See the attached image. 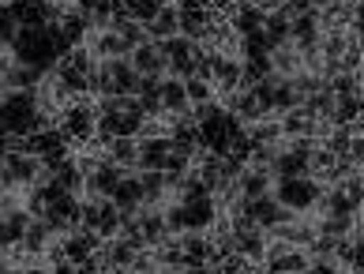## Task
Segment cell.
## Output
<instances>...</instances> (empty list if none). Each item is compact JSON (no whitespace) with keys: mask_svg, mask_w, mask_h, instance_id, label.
Masks as SVG:
<instances>
[{"mask_svg":"<svg viewBox=\"0 0 364 274\" xmlns=\"http://www.w3.org/2000/svg\"><path fill=\"white\" fill-rule=\"evenodd\" d=\"M184 90H188V102H210V98H218V90H214V83L210 79H203V75H188L184 79Z\"/></svg>","mask_w":364,"mask_h":274,"instance_id":"obj_31","label":"cell"},{"mask_svg":"<svg viewBox=\"0 0 364 274\" xmlns=\"http://www.w3.org/2000/svg\"><path fill=\"white\" fill-rule=\"evenodd\" d=\"M316 229L323 233V237L346 241V237H353V229H357V214H319Z\"/></svg>","mask_w":364,"mask_h":274,"instance_id":"obj_21","label":"cell"},{"mask_svg":"<svg viewBox=\"0 0 364 274\" xmlns=\"http://www.w3.org/2000/svg\"><path fill=\"white\" fill-rule=\"evenodd\" d=\"M177 11H181V34L188 38H207L225 16L210 0H177Z\"/></svg>","mask_w":364,"mask_h":274,"instance_id":"obj_9","label":"cell"},{"mask_svg":"<svg viewBox=\"0 0 364 274\" xmlns=\"http://www.w3.org/2000/svg\"><path fill=\"white\" fill-rule=\"evenodd\" d=\"M146 31H151L154 42H166V38L181 34V11H177V0H169V4L158 8V16L146 23Z\"/></svg>","mask_w":364,"mask_h":274,"instance_id":"obj_16","label":"cell"},{"mask_svg":"<svg viewBox=\"0 0 364 274\" xmlns=\"http://www.w3.org/2000/svg\"><path fill=\"white\" fill-rule=\"evenodd\" d=\"M161 49H166V75H177V79H188L196 75L199 60H203V42L199 38H188V34H173L161 42Z\"/></svg>","mask_w":364,"mask_h":274,"instance_id":"obj_7","label":"cell"},{"mask_svg":"<svg viewBox=\"0 0 364 274\" xmlns=\"http://www.w3.org/2000/svg\"><path fill=\"white\" fill-rule=\"evenodd\" d=\"M139 184H143V199L146 203H166L169 199V184H166V169H136Z\"/></svg>","mask_w":364,"mask_h":274,"instance_id":"obj_25","label":"cell"},{"mask_svg":"<svg viewBox=\"0 0 364 274\" xmlns=\"http://www.w3.org/2000/svg\"><path fill=\"white\" fill-rule=\"evenodd\" d=\"M113 203L120 211H139L143 207V184H139V173L136 169H128L124 176H120V184L113 188Z\"/></svg>","mask_w":364,"mask_h":274,"instance_id":"obj_15","label":"cell"},{"mask_svg":"<svg viewBox=\"0 0 364 274\" xmlns=\"http://www.w3.org/2000/svg\"><path fill=\"white\" fill-rule=\"evenodd\" d=\"M203 196H210V188H207V181L199 176V169H188V176H184V184H181V191H177V199H203Z\"/></svg>","mask_w":364,"mask_h":274,"instance_id":"obj_33","label":"cell"},{"mask_svg":"<svg viewBox=\"0 0 364 274\" xmlns=\"http://www.w3.org/2000/svg\"><path fill=\"white\" fill-rule=\"evenodd\" d=\"M128 169L117 166L113 158H102L98 166H94L87 173V184H83V196H113V188L120 184V176H124Z\"/></svg>","mask_w":364,"mask_h":274,"instance_id":"obj_11","label":"cell"},{"mask_svg":"<svg viewBox=\"0 0 364 274\" xmlns=\"http://www.w3.org/2000/svg\"><path fill=\"white\" fill-rule=\"evenodd\" d=\"M4 135H8V128H4V117H0V139H4Z\"/></svg>","mask_w":364,"mask_h":274,"instance_id":"obj_35","label":"cell"},{"mask_svg":"<svg viewBox=\"0 0 364 274\" xmlns=\"http://www.w3.org/2000/svg\"><path fill=\"white\" fill-rule=\"evenodd\" d=\"M75 8L90 16V11H105V8H113V0H75Z\"/></svg>","mask_w":364,"mask_h":274,"instance_id":"obj_34","label":"cell"},{"mask_svg":"<svg viewBox=\"0 0 364 274\" xmlns=\"http://www.w3.org/2000/svg\"><path fill=\"white\" fill-rule=\"evenodd\" d=\"M60 132H64V139H68L72 147H87L94 143V132H98V102H87V94L83 98H75L64 105V113H60Z\"/></svg>","mask_w":364,"mask_h":274,"instance_id":"obj_5","label":"cell"},{"mask_svg":"<svg viewBox=\"0 0 364 274\" xmlns=\"http://www.w3.org/2000/svg\"><path fill=\"white\" fill-rule=\"evenodd\" d=\"M169 154H173L169 135H139V166L136 169H166Z\"/></svg>","mask_w":364,"mask_h":274,"instance_id":"obj_12","label":"cell"},{"mask_svg":"<svg viewBox=\"0 0 364 274\" xmlns=\"http://www.w3.org/2000/svg\"><path fill=\"white\" fill-rule=\"evenodd\" d=\"M19 19H16V11H11V4H0V49H11V42H16V34H19Z\"/></svg>","mask_w":364,"mask_h":274,"instance_id":"obj_32","label":"cell"},{"mask_svg":"<svg viewBox=\"0 0 364 274\" xmlns=\"http://www.w3.org/2000/svg\"><path fill=\"white\" fill-rule=\"evenodd\" d=\"M360 98H364V75H360Z\"/></svg>","mask_w":364,"mask_h":274,"instance_id":"obj_36","label":"cell"},{"mask_svg":"<svg viewBox=\"0 0 364 274\" xmlns=\"http://www.w3.org/2000/svg\"><path fill=\"white\" fill-rule=\"evenodd\" d=\"M240 191L245 199H259L267 191H274V169H263V166H248L240 173Z\"/></svg>","mask_w":364,"mask_h":274,"instance_id":"obj_19","label":"cell"},{"mask_svg":"<svg viewBox=\"0 0 364 274\" xmlns=\"http://www.w3.org/2000/svg\"><path fill=\"white\" fill-rule=\"evenodd\" d=\"M79 226L94 229L98 237H117L120 233V207L113 203V196H83L79 207Z\"/></svg>","mask_w":364,"mask_h":274,"instance_id":"obj_6","label":"cell"},{"mask_svg":"<svg viewBox=\"0 0 364 274\" xmlns=\"http://www.w3.org/2000/svg\"><path fill=\"white\" fill-rule=\"evenodd\" d=\"M90 94L105 98V94H139V72L132 57H102L90 75Z\"/></svg>","mask_w":364,"mask_h":274,"instance_id":"obj_3","label":"cell"},{"mask_svg":"<svg viewBox=\"0 0 364 274\" xmlns=\"http://www.w3.org/2000/svg\"><path fill=\"white\" fill-rule=\"evenodd\" d=\"M263 31H267V42H271V49H274V46L293 42V19H289V16H282L278 8H274V11H267Z\"/></svg>","mask_w":364,"mask_h":274,"instance_id":"obj_26","label":"cell"},{"mask_svg":"<svg viewBox=\"0 0 364 274\" xmlns=\"http://www.w3.org/2000/svg\"><path fill=\"white\" fill-rule=\"evenodd\" d=\"M105 158H113L124 169H136L139 166V135H117V139H109L105 143Z\"/></svg>","mask_w":364,"mask_h":274,"instance_id":"obj_18","label":"cell"},{"mask_svg":"<svg viewBox=\"0 0 364 274\" xmlns=\"http://www.w3.org/2000/svg\"><path fill=\"white\" fill-rule=\"evenodd\" d=\"M0 117H4L8 135H31L53 120L38 109L34 90H0Z\"/></svg>","mask_w":364,"mask_h":274,"instance_id":"obj_1","label":"cell"},{"mask_svg":"<svg viewBox=\"0 0 364 274\" xmlns=\"http://www.w3.org/2000/svg\"><path fill=\"white\" fill-rule=\"evenodd\" d=\"M296 173H308V158L289 150V147H282V154L274 158V176H296Z\"/></svg>","mask_w":364,"mask_h":274,"instance_id":"obj_29","label":"cell"},{"mask_svg":"<svg viewBox=\"0 0 364 274\" xmlns=\"http://www.w3.org/2000/svg\"><path fill=\"white\" fill-rule=\"evenodd\" d=\"M46 176L42 169V158L31 154V150H8L4 154V169H0V184L8 191L11 188H34L38 181Z\"/></svg>","mask_w":364,"mask_h":274,"instance_id":"obj_8","label":"cell"},{"mask_svg":"<svg viewBox=\"0 0 364 274\" xmlns=\"http://www.w3.org/2000/svg\"><path fill=\"white\" fill-rule=\"evenodd\" d=\"M278 120H282V132L286 135H312L316 132V117L308 113L304 105H293L289 113H282Z\"/></svg>","mask_w":364,"mask_h":274,"instance_id":"obj_27","label":"cell"},{"mask_svg":"<svg viewBox=\"0 0 364 274\" xmlns=\"http://www.w3.org/2000/svg\"><path fill=\"white\" fill-rule=\"evenodd\" d=\"M132 64H136L139 75H166V49H161V42H139L136 49H132Z\"/></svg>","mask_w":364,"mask_h":274,"instance_id":"obj_13","label":"cell"},{"mask_svg":"<svg viewBox=\"0 0 364 274\" xmlns=\"http://www.w3.org/2000/svg\"><path fill=\"white\" fill-rule=\"evenodd\" d=\"M181 211H184V229H196V233H210V226L218 222V199L214 196H203V199H181Z\"/></svg>","mask_w":364,"mask_h":274,"instance_id":"obj_10","label":"cell"},{"mask_svg":"<svg viewBox=\"0 0 364 274\" xmlns=\"http://www.w3.org/2000/svg\"><path fill=\"white\" fill-rule=\"evenodd\" d=\"M161 105H166V117L192 113V102H188L184 79H177V75H166V79H161Z\"/></svg>","mask_w":364,"mask_h":274,"instance_id":"obj_17","label":"cell"},{"mask_svg":"<svg viewBox=\"0 0 364 274\" xmlns=\"http://www.w3.org/2000/svg\"><path fill=\"white\" fill-rule=\"evenodd\" d=\"M267 270H308V248H289L267 263Z\"/></svg>","mask_w":364,"mask_h":274,"instance_id":"obj_30","label":"cell"},{"mask_svg":"<svg viewBox=\"0 0 364 274\" xmlns=\"http://www.w3.org/2000/svg\"><path fill=\"white\" fill-rule=\"evenodd\" d=\"M327 87L338 94V98H360V72H334L331 79H327Z\"/></svg>","mask_w":364,"mask_h":274,"instance_id":"obj_28","label":"cell"},{"mask_svg":"<svg viewBox=\"0 0 364 274\" xmlns=\"http://www.w3.org/2000/svg\"><path fill=\"white\" fill-rule=\"evenodd\" d=\"M0 4H11V0H0Z\"/></svg>","mask_w":364,"mask_h":274,"instance_id":"obj_37","label":"cell"},{"mask_svg":"<svg viewBox=\"0 0 364 274\" xmlns=\"http://www.w3.org/2000/svg\"><path fill=\"white\" fill-rule=\"evenodd\" d=\"M57 237V233L49 229V222L46 218H34L31 222V229H26V237H23V244L16 252H31V255H46V248H49V241Z\"/></svg>","mask_w":364,"mask_h":274,"instance_id":"obj_22","label":"cell"},{"mask_svg":"<svg viewBox=\"0 0 364 274\" xmlns=\"http://www.w3.org/2000/svg\"><path fill=\"white\" fill-rule=\"evenodd\" d=\"M271 64H274V72L278 75H296V72H304V57H301V49H296L293 42H286V46H274L271 49Z\"/></svg>","mask_w":364,"mask_h":274,"instance_id":"obj_24","label":"cell"},{"mask_svg":"<svg viewBox=\"0 0 364 274\" xmlns=\"http://www.w3.org/2000/svg\"><path fill=\"white\" fill-rule=\"evenodd\" d=\"M38 83H42V72H38V68H26L19 60H11V68L0 75V90H34Z\"/></svg>","mask_w":364,"mask_h":274,"instance_id":"obj_20","label":"cell"},{"mask_svg":"<svg viewBox=\"0 0 364 274\" xmlns=\"http://www.w3.org/2000/svg\"><path fill=\"white\" fill-rule=\"evenodd\" d=\"M323 181H316L312 173H296V176H274V196L286 203L289 211L296 214H308V211H316V203L323 196Z\"/></svg>","mask_w":364,"mask_h":274,"instance_id":"obj_4","label":"cell"},{"mask_svg":"<svg viewBox=\"0 0 364 274\" xmlns=\"http://www.w3.org/2000/svg\"><path fill=\"white\" fill-rule=\"evenodd\" d=\"M57 23H60V31H64V38H68L72 46H83L87 38H90V31H94L90 16H87V11H79V8H75V11H64Z\"/></svg>","mask_w":364,"mask_h":274,"instance_id":"obj_23","label":"cell"},{"mask_svg":"<svg viewBox=\"0 0 364 274\" xmlns=\"http://www.w3.org/2000/svg\"><path fill=\"white\" fill-rule=\"evenodd\" d=\"M11 60H19L26 68H38V72H53L60 60L57 46H53V34L49 26H19L16 42H11Z\"/></svg>","mask_w":364,"mask_h":274,"instance_id":"obj_2","label":"cell"},{"mask_svg":"<svg viewBox=\"0 0 364 274\" xmlns=\"http://www.w3.org/2000/svg\"><path fill=\"white\" fill-rule=\"evenodd\" d=\"M237 248L233 252H240V255H248L252 263H259L263 267V255H267V244H271V233H267L263 226H252V229H245V233H237Z\"/></svg>","mask_w":364,"mask_h":274,"instance_id":"obj_14","label":"cell"}]
</instances>
